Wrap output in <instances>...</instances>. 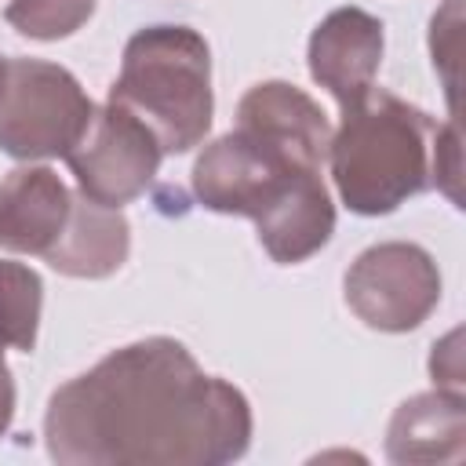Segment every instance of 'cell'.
Returning <instances> with one entry per match:
<instances>
[{
	"mask_svg": "<svg viewBox=\"0 0 466 466\" xmlns=\"http://www.w3.org/2000/svg\"><path fill=\"white\" fill-rule=\"evenodd\" d=\"M95 102L80 80L40 58H11L0 91V149L15 160L66 157L84 135Z\"/></svg>",
	"mask_w": 466,
	"mask_h": 466,
	"instance_id": "obj_5",
	"label": "cell"
},
{
	"mask_svg": "<svg viewBox=\"0 0 466 466\" xmlns=\"http://www.w3.org/2000/svg\"><path fill=\"white\" fill-rule=\"evenodd\" d=\"M40 306H44V284L36 269L0 258V317L7 331V346L29 353L36 346L40 328Z\"/></svg>",
	"mask_w": 466,
	"mask_h": 466,
	"instance_id": "obj_12",
	"label": "cell"
},
{
	"mask_svg": "<svg viewBox=\"0 0 466 466\" xmlns=\"http://www.w3.org/2000/svg\"><path fill=\"white\" fill-rule=\"evenodd\" d=\"M4 73H7V62L0 58V91H4Z\"/></svg>",
	"mask_w": 466,
	"mask_h": 466,
	"instance_id": "obj_19",
	"label": "cell"
},
{
	"mask_svg": "<svg viewBox=\"0 0 466 466\" xmlns=\"http://www.w3.org/2000/svg\"><path fill=\"white\" fill-rule=\"evenodd\" d=\"M466 444V408L462 393L433 390L404 400L386 433V455L393 462H455Z\"/></svg>",
	"mask_w": 466,
	"mask_h": 466,
	"instance_id": "obj_11",
	"label": "cell"
},
{
	"mask_svg": "<svg viewBox=\"0 0 466 466\" xmlns=\"http://www.w3.org/2000/svg\"><path fill=\"white\" fill-rule=\"evenodd\" d=\"M127 248H131V226L120 215V208H106L84 193H73L66 229L44 258L62 277L98 280L124 266Z\"/></svg>",
	"mask_w": 466,
	"mask_h": 466,
	"instance_id": "obj_10",
	"label": "cell"
},
{
	"mask_svg": "<svg viewBox=\"0 0 466 466\" xmlns=\"http://www.w3.org/2000/svg\"><path fill=\"white\" fill-rule=\"evenodd\" d=\"M331 124L324 109L284 80L255 84L237 106V127L204 146L193 193L208 211L244 215L273 262L317 255L335 229L320 167Z\"/></svg>",
	"mask_w": 466,
	"mask_h": 466,
	"instance_id": "obj_2",
	"label": "cell"
},
{
	"mask_svg": "<svg viewBox=\"0 0 466 466\" xmlns=\"http://www.w3.org/2000/svg\"><path fill=\"white\" fill-rule=\"evenodd\" d=\"M382 22L360 7H335L309 36V76L346 109L360 102L379 76Z\"/></svg>",
	"mask_w": 466,
	"mask_h": 466,
	"instance_id": "obj_8",
	"label": "cell"
},
{
	"mask_svg": "<svg viewBox=\"0 0 466 466\" xmlns=\"http://www.w3.org/2000/svg\"><path fill=\"white\" fill-rule=\"evenodd\" d=\"M160 157L164 153L149 127L135 120L127 109L106 102L95 106L84 135L69 146L66 164L84 197L106 208H120L149 189Z\"/></svg>",
	"mask_w": 466,
	"mask_h": 466,
	"instance_id": "obj_7",
	"label": "cell"
},
{
	"mask_svg": "<svg viewBox=\"0 0 466 466\" xmlns=\"http://www.w3.org/2000/svg\"><path fill=\"white\" fill-rule=\"evenodd\" d=\"M95 11V0H11L4 18L29 40L73 36Z\"/></svg>",
	"mask_w": 466,
	"mask_h": 466,
	"instance_id": "obj_13",
	"label": "cell"
},
{
	"mask_svg": "<svg viewBox=\"0 0 466 466\" xmlns=\"http://www.w3.org/2000/svg\"><path fill=\"white\" fill-rule=\"evenodd\" d=\"M462 157H459V120L451 116L448 124L437 127V153H433V186L455 204L462 208Z\"/></svg>",
	"mask_w": 466,
	"mask_h": 466,
	"instance_id": "obj_15",
	"label": "cell"
},
{
	"mask_svg": "<svg viewBox=\"0 0 466 466\" xmlns=\"http://www.w3.org/2000/svg\"><path fill=\"white\" fill-rule=\"evenodd\" d=\"M73 208L69 186L44 164H25L0 182V248L15 255H47Z\"/></svg>",
	"mask_w": 466,
	"mask_h": 466,
	"instance_id": "obj_9",
	"label": "cell"
},
{
	"mask_svg": "<svg viewBox=\"0 0 466 466\" xmlns=\"http://www.w3.org/2000/svg\"><path fill=\"white\" fill-rule=\"evenodd\" d=\"M462 331H448L437 346H433V357H430V375L441 390H451V393H462Z\"/></svg>",
	"mask_w": 466,
	"mask_h": 466,
	"instance_id": "obj_16",
	"label": "cell"
},
{
	"mask_svg": "<svg viewBox=\"0 0 466 466\" xmlns=\"http://www.w3.org/2000/svg\"><path fill=\"white\" fill-rule=\"evenodd\" d=\"M4 346H7V331H4V317H0V360H4Z\"/></svg>",
	"mask_w": 466,
	"mask_h": 466,
	"instance_id": "obj_18",
	"label": "cell"
},
{
	"mask_svg": "<svg viewBox=\"0 0 466 466\" xmlns=\"http://www.w3.org/2000/svg\"><path fill=\"white\" fill-rule=\"evenodd\" d=\"M462 0H444V7L433 15L430 22V51H433V69L444 73V91H448V106L455 116V66H459V25H462Z\"/></svg>",
	"mask_w": 466,
	"mask_h": 466,
	"instance_id": "obj_14",
	"label": "cell"
},
{
	"mask_svg": "<svg viewBox=\"0 0 466 466\" xmlns=\"http://www.w3.org/2000/svg\"><path fill=\"white\" fill-rule=\"evenodd\" d=\"M11 419H15V379L0 360V437L11 430Z\"/></svg>",
	"mask_w": 466,
	"mask_h": 466,
	"instance_id": "obj_17",
	"label": "cell"
},
{
	"mask_svg": "<svg viewBox=\"0 0 466 466\" xmlns=\"http://www.w3.org/2000/svg\"><path fill=\"white\" fill-rule=\"evenodd\" d=\"M109 102L149 127L160 153H186L204 142L215 113L211 51L189 25L138 29L109 87Z\"/></svg>",
	"mask_w": 466,
	"mask_h": 466,
	"instance_id": "obj_4",
	"label": "cell"
},
{
	"mask_svg": "<svg viewBox=\"0 0 466 466\" xmlns=\"http://www.w3.org/2000/svg\"><path fill=\"white\" fill-rule=\"evenodd\" d=\"M346 302L375 331H411L441 302L433 255L408 240L371 244L346 269Z\"/></svg>",
	"mask_w": 466,
	"mask_h": 466,
	"instance_id": "obj_6",
	"label": "cell"
},
{
	"mask_svg": "<svg viewBox=\"0 0 466 466\" xmlns=\"http://www.w3.org/2000/svg\"><path fill=\"white\" fill-rule=\"evenodd\" d=\"M437 120L390 91H368L342 109L328 164L342 204L357 215H390L433 186Z\"/></svg>",
	"mask_w": 466,
	"mask_h": 466,
	"instance_id": "obj_3",
	"label": "cell"
},
{
	"mask_svg": "<svg viewBox=\"0 0 466 466\" xmlns=\"http://www.w3.org/2000/svg\"><path fill=\"white\" fill-rule=\"evenodd\" d=\"M44 441L62 466H222L251 444V404L182 342L153 335L58 386Z\"/></svg>",
	"mask_w": 466,
	"mask_h": 466,
	"instance_id": "obj_1",
	"label": "cell"
}]
</instances>
